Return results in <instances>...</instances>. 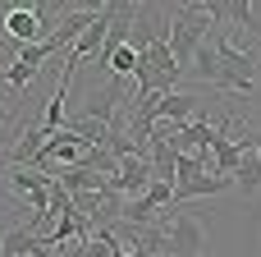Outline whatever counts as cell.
Returning <instances> with one entry per match:
<instances>
[{
  "label": "cell",
  "mask_w": 261,
  "mask_h": 257,
  "mask_svg": "<svg viewBox=\"0 0 261 257\" xmlns=\"http://www.w3.org/2000/svg\"><path fill=\"white\" fill-rule=\"evenodd\" d=\"M239 143H243V147H252V152L261 156V129H248V133H239Z\"/></svg>",
  "instance_id": "9c48e42d"
},
{
  "label": "cell",
  "mask_w": 261,
  "mask_h": 257,
  "mask_svg": "<svg viewBox=\"0 0 261 257\" xmlns=\"http://www.w3.org/2000/svg\"><path fill=\"white\" fill-rule=\"evenodd\" d=\"M211 28H216V14H211V5H179L174 14H170V51H174V60H179V69L188 74V64H193V55L211 41Z\"/></svg>",
  "instance_id": "6da1fadb"
},
{
  "label": "cell",
  "mask_w": 261,
  "mask_h": 257,
  "mask_svg": "<svg viewBox=\"0 0 261 257\" xmlns=\"http://www.w3.org/2000/svg\"><path fill=\"white\" fill-rule=\"evenodd\" d=\"M161 221H165V257H206V221L202 216L165 207Z\"/></svg>",
  "instance_id": "7a4b0ae2"
},
{
  "label": "cell",
  "mask_w": 261,
  "mask_h": 257,
  "mask_svg": "<svg viewBox=\"0 0 261 257\" xmlns=\"http://www.w3.org/2000/svg\"><path fill=\"white\" fill-rule=\"evenodd\" d=\"M0 124H9V101H0Z\"/></svg>",
  "instance_id": "30bf717a"
},
{
  "label": "cell",
  "mask_w": 261,
  "mask_h": 257,
  "mask_svg": "<svg viewBox=\"0 0 261 257\" xmlns=\"http://www.w3.org/2000/svg\"><path fill=\"white\" fill-rule=\"evenodd\" d=\"M147 156H151V170H156V179L174 184V170H179V147H174V138L156 129V133H151V147H147Z\"/></svg>",
  "instance_id": "8992f818"
},
{
  "label": "cell",
  "mask_w": 261,
  "mask_h": 257,
  "mask_svg": "<svg viewBox=\"0 0 261 257\" xmlns=\"http://www.w3.org/2000/svg\"><path fill=\"white\" fill-rule=\"evenodd\" d=\"M211 41H216L220 69L239 83V97H252V87H257V60H252V51H239L229 37H211Z\"/></svg>",
  "instance_id": "3957f363"
},
{
  "label": "cell",
  "mask_w": 261,
  "mask_h": 257,
  "mask_svg": "<svg viewBox=\"0 0 261 257\" xmlns=\"http://www.w3.org/2000/svg\"><path fill=\"white\" fill-rule=\"evenodd\" d=\"M197 110H202V101H197L193 92H184V87H179V92H170V97L161 101L156 120H170L174 129H184V124H193V120H197Z\"/></svg>",
  "instance_id": "52a82bcc"
},
{
  "label": "cell",
  "mask_w": 261,
  "mask_h": 257,
  "mask_svg": "<svg viewBox=\"0 0 261 257\" xmlns=\"http://www.w3.org/2000/svg\"><path fill=\"white\" fill-rule=\"evenodd\" d=\"M156 184V170H151V156H128L119 166V175L110 179V189H119L124 198H142L147 189Z\"/></svg>",
  "instance_id": "5b68a950"
},
{
  "label": "cell",
  "mask_w": 261,
  "mask_h": 257,
  "mask_svg": "<svg viewBox=\"0 0 261 257\" xmlns=\"http://www.w3.org/2000/svg\"><path fill=\"white\" fill-rule=\"evenodd\" d=\"M234 193H243V198H257L261 193V156L248 147V156H243V166L234 170Z\"/></svg>",
  "instance_id": "ba28073f"
},
{
  "label": "cell",
  "mask_w": 261,
  "mask_h": 257,
  "mask_svg": "<svg viewBox=\"0 0 261 257\" xmlns=\"http://www.w3.org/2000/svg\"><path fill=\"white\" fill-rule=\"evenodd\" d=\"M9 184L32 202V212H50V198H55V179L50 175L28 170V166H9Z\"/></svg>",
  "instance_id": "277c9868"
}]
</instances>
